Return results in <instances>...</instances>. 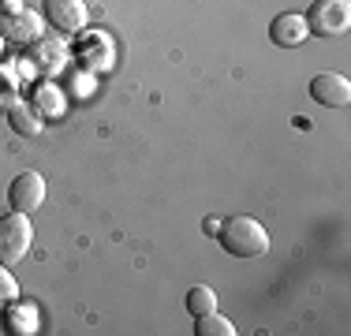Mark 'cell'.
Returning a JSON list of instances; mask_svg holds the SVG:
<instances>
[{"label":"cell","instance_id":"1","mask_svg":"<svg viewBox=\"0 0 351 336\" xmlns=\"http://www.w3.org/2000/svg\"><path fill=\"white\" fill-rule=\"evenodd\" d=\"M217 239L236 258H262L269 250V228L262 221H254V217H228V221H221Z\"/></svg>","mask_w":351,"mask_h":336},{"label":"cell","instance_id":"2","mask_svg":"<svg viewBox=\"0 0 351 336\" xmlns=\"http://www.w3.org/2000/svg\"><path fill=\"white\" fill-rule=\"evenodd\" d=\"M34 247V224H30V213H8L0 217V265H19L23 258Z\"/></svg>","mask_w":351,"mask_h":336},{"label":"cell","instance_id":"3","mask_svg":"<svg viewBox=\"0 0 351 336\" xmlns=\"http://www.w3.org/2000/svg\"><path fill=\"white\" fill-rule=\"evenodd\" d=\"M303 19L317 38H340L351 27V4L348 0H314Z\"/></svg>","mask_w":351,"mask_h":336},{"label":"cell","instance_id":"4","mask_svg":"<svg viewBox=\"0 0 351 336\" xmlns=\"http://www.w3.org/2000/svg\"><path fill=\"white\" fill-rule=\"evenodd\" d=\"M45 180H41V172H23L12 180V187H8V206L15 209V213H34V209L45 206Z\"/></svg>","mask_w":351,"mask_h":336},{"label":"cell","instance_id":"5","mask_svg":"<svg viewBox=\"0 0 351 336\" xmlns=\"http://www.w3.org/2000/svg\"><path fill=\"white\" fill-rule=\"evenodd\" d=\"M0 34H4V41H15V45H34L38 38H45V19L30 8H19L12 15H0Z\"/></svg>","mask_w":351,"mask_h":336},{"label":"cell","instance_id":"6","mask_svg":"<svg viewBox=\"0 0 351 336\" xmlns=\"http://www.w3.org/2000/svg\"><path fill=\"white\" fill-rule=\"evenodd\" d=\"M45 19L60 34H79L90 23L86 0H45Z\"/></svg>","mask_w":351,"mask_h":336},{"label":"cell","instance_id":"7","mask_svg":"<svg viewBox=\"0 0 351 336\" xmlns=\"http://www.w3.org/2000/svg\"><path fill=\"white\" fill-rule=\"evenodd\" d=\"M311 97L317 101V105L325 108H344L351 101V82L348 75H337V71H322L311 79Z\"/></svg>","mask_w":351,"mask_h":336},{"label":"cell","instance_id":"8","mask_svg":"<svg viewBox=\"0 0 351 336\" xmlns=\"http://www.w3.org/2000/svg\"><path fill=\"white\" fill-rule=\"evenodd\" d=\"M0 317H4V329L12 336H34L41 329V310L30 299H12L0 310Z\"/></svg>","mask_w":351,"mask_h":336},{"label":"cell","instance_id":"9","mask_svg":"<svg viewBox=\"0 0 351 336\" xmlns=\"http://www.w3.org/2000/svg\"><path fill=\"white\" fill-rule=\"evenodd\" d=\"M30 64H34V71H41L45 79H53V75H60L64 67H68V49H64L60 38H38L34 49H30Z\"/></svg>","mask_w":351,"mask_h":336},{"label":"cell","instance_id":"10","mask_svg":"<svg viewBox=\"0 0 351 336\" xmlns=\"http://www.w3.org/2000/svg\"><path fill=\"white\" fill-rule=\"evenodd\" d=\"M269 38L277 41L280 49H299L306 38H311V27H306V19L299 12H284L273 19V27H269Z\"/></svg>","mask_w":351,"mask_h":336},{"label":"cell","instance_id":"11","mask_svg":"<svg viewBox=\"0 0 351 336\" xmlns=\"http://www.w3.org/2000/svg\"><path fill=\"white\" fill-rule=\"evenodd\" d=\"M79 56H82V64L94 67V71H108L112 60H116L112 38L101 34V30H90V38H82V45H79Z\"/></svg>","mask_w":351,"mask_h":336},{"label":"cell","instance_id":"12","mask_svg":"<svg viewBox=\"0 0 351 336\" xmlns=\"http://www.w3.org/2000/svg\"><path fill=\"white\" fill-rule=\"evenodd\" d=\"M30 105L38 108L41 120H60L64 108H68V97H64V90L56 86L53 79H45V82H38V86L30 90Z\"/></svg>","mask_w":351,"mask_h":336},{"label":"cell","instance_id":"13","mask_svg":"<svg viewBox=\"0 0 351 336\" xmlns=\"http://www.w3.org/2000/svg\"><path fill=\"white\" fill-rule=\"evenodd\" d=\"M8 123H12V131L23 134V139H38V134L45 131V120L38 116V108L30 105V101H19L15 108H8Z\"/></svg>","mask_w":351,"mask_h":336},{"label":"cell","instance_id":"14","mask_svg":"<svg viewBox=\"0 0 351 336\" xmlns=\"http://www.w3.org/2000/svg\"><path fill=\"white\" fill-rule=\"evenodd\" d=\"M19 101H23V94H19V75H15L12 64H0V112L15 108Z\"/></svg>","mask_w":351,"mask_h":336},{"label":"cell","instance_id":"15","mask_svg":"<svg viewBox=\"0 0 351 336\" xmlns=\"http://www.w3.org/2000/svg\"><path fill=\"white\" fill-rule=\"evenodd\" d=\"M195 333L198 336H236V325H232L224 314L210 310V314H198L195 317Z\"/></svg>","mask_w":351,"mask_h":336},{"label":"cell","instance_id":"16","mask_svg":"<svg viewBox=\"0 0 351 336\" xmlns=\"http://www.w3.org/2000/svg\"><path fill=\"white\" fill-rule=\"evenodd\" d=\"M187 310L191 314H210V310H217V291L210 288V284H195V288L187 291Z\"/></svg>","mask_w":351,"mask_h":336},{"label":"cell","instance_id":"17","mask_svg":"<svg viewBox=\"0 0 351 336\" xmlns=\"http://www.w3.org/2000/svg\"><path fill=\"white\" fill-rule=\"evenodd\" d=\"M12 299H19V280L8 273V265H0V310H4Z\"/></svg>","mask_w":351,"mask_h":336},{"label":"cell","instance_id":"18","mask_svg":"<svg viewBox=\"0 0 351 336\" xmlns=\"http://www.w3.org/2000/svg\"><path fill=\"white\" fill-rule=\"evenodd\" d=\"M202 228L217 235V232H221V221H213V217H206V224H202Z\"/></svg>","mask_w":351,"mask_h":336},{"label":"cell","instance_id":"19","mask_svg":"<svg viewBox=\"0 0 351 336\" xmlns=\"http://www.w3.org/2000/svg\"><path fill=\"white\" fill-rule=\"evenodd\" d=\"M0 53H4V34H0Z\"/></svg>","mask_w":351,"mask_h":336}]
</instances>
